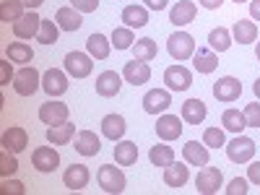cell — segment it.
Returning a JSON list of instances; mask_svg holds the SVG:
<instances>
[{
    "label": "cell",
    "mask_w": 260,
    "mask_h": 195,
    "mask_svg": "<svg viewBox=\"0 0 260 195\" xmlns=\"http://www.w3.org/2000/svg\"><path fill=\"white\" fill-rule=\"evenodd\" d=\"M76 136V125L73 122H62V125H52L47 127V141L52 146H65V143H71Z\"/></svg>",
    "instance_id": "cell-31"
},
{
    "label": "cell",
    "mask_w": 260,
    "mask_h": 195,
    "mask_svg": "<svg viewBox=\"0 0 260 195\" xmlns=\"http://www.w3.org/2000/svg\"><path fill=\"white\" fill-rule=\"evenodd\" d=\"M252 91H255V99H257V102H260V78H257V81H255V86H252Z\"/></svg>",
    "instance_id": "cell-52"
},
{
    "label": "cell",
    "mask_w": 260,
    "mask_h": 195,
    "mask_svg": "<svg viewBox=\"0 0 260 195\" xmlns=\"http://www.w3.org/2000/svg\"><path fill=\"white\" fill-rule=\"evenodd\" d=\"M203 143H206L208 148H221V146H226L224 130H221V127H206V130H203Z\"/></svg>",
    "instance_id": "cell-41"
},
{
    "label": "cell",
    "mask_w": 260,
    "mask_h": 195,
    "mask_svg": "<svg viewBox=\"0 0 260 195\" xmlns=\"http://www.w3.org/2000/svg\"><path fill=\"white\" fill-rule=\"evenodd\" d=\"M39 120L45 122V125H62V122H68V104H62V102H45L39 107Z\"/></svg>",
    "instance_id": "cell-12"
},
{
    "label": "cell",
    "mask_w": 260,
    "mask_h": 195,
    "mask_svg": "<svg viewBox=\"0 0 260 195\" xmlns=\"http://www.w3.org/2000/svg\"><path fill=\"white\" fill-rule=\"evenodd\" d=\"M73 8L81 11V13H94L99 8V0H71Z\"/></svg>",
    "instance_id": "cell-46"
},
{
    "label": "cell",
    "mask_w": 260,
    "mask_h": 195,
    "mask_svg": "<svg viewBox=\"0 0 260 195\" xmlns=\"http://www.w3.org/2000/svg\"><path fill=\"white\" fill-rule=\"evenodd\" d=\"M89 180H91V172H89L86 164H71L68 169H65V175H62V185L68 187L71 192L83 190L86 185H89Z\"/></svg>",
    "instance_id": "cell-11"
},
{
    "label": "cell",
    "mask_w": 260,
    "mask_h": 195,
    "mask_svg": "<svg viewBox=\"0 0 260 195\" xmlns=\"http://www.w3.org/2000/svg\"><path fill=\"white\" fill-rule=\"evenodd\" d=\"M159 55V47H156V42L151 39V37H143V39H136V45H133V57L136 60H143V62H151Z\"/></svg>",
    "instance_id": "cell-34"
},
{
    "label": "cell",
    "mask_w": 260,
    "mask_h": 195,
    "mask_svg": "<svg viewBox=\"0 0 260 195\" xmlns=\"http://www.w3.org/2000/svg\"><path fill=\"white\" fill-rule=\"evenodd\" d=\"M0 192L3 195H24L26 192V187H24V182H18V180H8V177H3V185H0Z\"/></svg>",
    "instance_id": "cell-43"
},
{
    "label": "cell",
    "mask_w": 260,
    "mask_h": 195,
    "mask_svg": "<svg viewBox=\"0 0 260 195\" xmlns=\"http://www.w3.org/2000/svg\"><path fill=\"white\" fill-rule=\"evenodd\" d=\"M73 148L81 156H96L102 143H99V136L94 133V130H78L76 138H73Z\"/></svg>",
    "instance_id": "cell-17"
},
{
    "label": "cell",
    "mask_w": 260,
    "mask_h": 195,
    "mask_svg": "<svg viewBox=\"0 0 260 195\" xmlns=\"http://www.w3.org/2000/svg\"><path fill=\"white\" fill-rule=\"evenodd\" d=\"M224 185V175H221V169L219 167H203L198 172V177H195V187H198L201 195H213V192H219V187Z\"/></svg>",
    "instance_id": "cell-6"
},
{
    "label": "cell",
    "mask_w": 260,
    "mask_h": 195,
    "mask_svg": "<svg viewBox=\"0 0 260 195\" xmlns=\"http://www.w3.org/2000/svg\"><path fill=\"white\" fill-rule=\"evenodd\" d=\"M125 130H127V125H125V117L122 115H104V120H102V136L104 138L122 141Z\"/></svg>",
    "instance_id": "cell-28"
},
{
    "label": "cell",
    "mask_w": 260,
    "mask_h": 195,
    "mask_svg": "<svg viewBox=\"0 0 260 195\" xmlns=\"http://www.w3.org/2000/svg\"><path fill=\"white\" fill-rule=\"evenodd\" d=\"M57 34H60L57 21L42 18V26H39V34H37V42H39V45H55V42H57Z\"/></svg>",
    "instance_id": "cell-38"
},
{
    "label": "cell",
    "mask_w": 260,
    "mask_h": 195,
    "mask_svg": "<svg viewBox=\"0 0 260 195\" xmlns=\"http://www.w3.org/2000/svg\"><path fill=\"white\" fill-rule=\"evenodd\" d=\"M250 16L252 21H260V0H250Z\"/></svg>",
    "instance_id": "cell-49"
},
{
    "label": "cell",
    "mask_w": 260,
    "mask_h": 195,
    "mask_svg": "<svg viewBox=\"0 0 260 195\" xmlns=\"http://www.w3.org/2000/svg\"><path fill=\"white\" fill-rule=\"evenodd\" d=\"M120 21L130 29H143L148 24V8L146 6H125L120 13Z\"/></svg>",
    "instance_id": "cell-25"
},
{
    "label": "cell",
    "mask_w": 260,
    "mask_h": 195,
    "mask_svg": "<svg viewBox=\"0 0 260 195\" xmlns=\"http://www.w3.org/2000/svg\"><path fill=\"white\" fill-rule=\"evenodd\" d=\"M96 94L104 96V99H110V96H117L120 89H122V76L115 73V71H104L96 76Z\"/></svg>",
    "instance_id": "cell-16"
},
{
    "label": "cell",
    "mask_w": 260,
    "mask_h": 195,
    "mask_svg": "<svg viewBox=\"0 0 260 195\" xmlns=\"http://www.w3.org/2000/svg\"><path fill=\"white\" fill-rule=\"evenodd\" d=\"M245 120H247V127H260V102L257 99L245 107Z\"/></svg>",
    "instance_id": "cell-42"
},
{
    "label": "cell",
    "mask_w": 260,
    "mask_h": 195,
    "mask_svg": "<svg viewBox=\"0 0 260 195\" xmlns=\"http://www.w3.org/2000/svg\"><path fill=\"white\" fill-rule=\"evenodd\" d=\"M192 68L198 73H213L219 68V57H216V52L211 47H198L192 55Z\"/></svg>",
    "instance_id": "cell-27"
},
{
    "label": "cell",
    "mask_w": 260,
    "mask_h": 195,
    "mask_svg": "<svg viewBox=\"0 0 260 195\" xmlns=\"http://www.w3.org/2000/svg\"><path fill=\"white\" fill-rule=\"evenodd\" d=\"M213 96L219 102H224V104H232V102H237L242 96V83L234 76H224V78H219L213 83Z\"/></svg>",
    "instance_id": "cell-10"
},
{
    "label": "cell",
    "mask_w": 260,
    "mask_h": 195,
    "mask_svg": "<svg viewBox=\"0 0 260 195\" xmlns=\"http://www.w3.org/2000/svg\"><path fill=\"white\" fill-rule=\"evenodd\" d=\"M206 115H208V110H206V102L203 99H187L182 104V120L187 125H201L206 120Z\"/></svg>",
    "instance_id": "cell-29"
},
{
    "label": "cell",
    "mask_w": 260,
    "mask_h": 195,
    "mask_svg": "<svg viewBox=\"0 0 260 195\" xmlns=\"http://www.w3.org/2000/svg\"><path fill=\"white\" fill-rule=\"evenodd\" d=\"M226 156H229L234 164H247V161H252V156H255V141L237 133V136L226 143Z\"/></svg>",
    "instance_id": "cell-4"
},
{
    "label": "cell",
    "mask_w": 260,
    "mask_h": 195,
    "mask_svg": "<svg viewBox=\"0 0 260 195\" xmlns=\"http://www.w3.org/2000/svg\"><path fill=\"white\" fill-rule=\"evenodd\" d=\"M255 57H257V62H260V42H255Z\"/></svg>",
    "instance_id": "cell-53"
},
{
    "label": "cell",
    "mask_w": 260,
    "mask_h": 195,
    "mask_svg": "<svg viewBox=\"0 0 260 195\" xmlns=\"http://www.w3.org/2000/svg\"><path fill=\"white\" fill-rule=\"evenodd\" d=\"M6 57L11 62H21V65H29L34 60V52L31 47L26 45V42H11V45L6 47Z\"/></svg>",
    "instance_id": "cell-33"
},
{
    "label": "cell",
    "mask_w": 260,
    "mask_h": 195,
    "mask_svg": "<svg viewBox=\"0 0 260 195\" xmlns=\"http://www.w3.org/2000/svg\"><path fill=\"white\" fill-rule=\"evenodd\" d=\"M0 146L6 151H13V154H21V151H26V146H29V133L18 125H11L3 133V138H0Z\"/></svg>",
    "instance_id": "cell-15"
},
{
    "label": "cell",
    "mask_w": 260,
    "mask_h": 195,
    "mask_svg": "<svg viewBox=\"0 0 260 195\" xmlns=\"http://www.w3.org/2000/svg\"><path fill=\"white\" fill-rule=\"evenodd\" d=\"M86 52H89L94 60H107L112 52V39H107L104 34H91L89 39H86Z\"/></svg>",
    "instance_id": "cell-26"
},
{
    "label": "cell",
    "mask_w": 260,
    "mask_h": 195,
    "mask_svg": "<svg viewBox=\"0 0 260 195\" xmlns=\"http://www.w3.org/2000/svg\"><path fill=\"white\" fill-rule=\"evenodd\" d=\"M136 161H138V146L133 141H117V146H115V164L133 167Z\"/></svg>",
    "instance_id": "cell-30"
},
{
    "label": "cell",
    "mask_w": 260,
    "mask_h": 195,
    "mask_svg": "<svg viewBox=\"0 0 260 195\" xmlns=\"http://www.w3.org/2000/svg\"><path fill=\"white\" fill-rule=\"evenodd\" d=\"M55 21L62 31H78L83 26V18H81V11H76L73 6H65V8H57L55 13Z\"/></svg>",
    "instance_id": "cell-24"
},
{
    "label": "cell",
    "mask_w": 260,
    "mask_h": 195,
    "mask_svg": "<svg viewBox=\"0 0 260 195\" xmlns=\"http://www.w3.org/2000/svg\"><path fill=\"white\" fill-rule=\"evenodd\" d=\"M221 125L229 130V133H242V130L247 127V120H245V112L240 110H224L221 112Z\"/></svg>",
    "instance_id": "cell-36"
},
{
    "label": "cell",
    "mask_w": 260,
    "mask_h": 195,
    "mask_svg": "<svg viewBox=\"0 0 260 195\" xmlns=\"http://www.w3.org/2000/svg\"><path fill=\"white\" fill-rule=\"evenodd\" d=\"M164 83H167L169 91H187L192 86V73L185 65H169L164 71Z\"/></svg>",
    "instance_id": "cell-9"
},
{
    "label": "cell",
    "mask_w": 260,
    "mask_h": 195,
    "mask_svg": "<svg viewBox=\"0 0 260 195\" xmlns=\"http://www.w3.org/2000/svg\"><path fill=\"white\" fill-rule=\"evenodd\" d=\"M187 180H190L187 161H172L169 167H164V185L167 187H182Z\"/></svg>",
    "instance_id": "cell-23"
},
{
    "label": "cell",
    "mask_w": 260,
    "mask_h": 195,
    "mask_svg": "<svg viewBox=\"0 0 260 195\" xmlns=\"http://www.w3.org/2000/svg\"><path fill=\"white\" fill-rule=\"evenodd\" d=\"M232 31L229 29H224V26H216V29H211V34H208V45H211V50L213 52H226L229 47H232Z\"/></svg>",
    "instance_id": "cell-35"
},
{
    "label": "cell",
    "mask_w": 260,
    "mask_h": 195,
    "mask_svg": "<svg viewBox=\"0 0 260 195\" xmlns=\"http://www.w3.org/2000/svg\"><path fill=\"white\" fill-rule=\"evenodd\" d=\"M247 180H242V177H234L232 182H229V187H226V195H247Z\"/></svg>",
    "instance_id": "cell-44"
},
{
    "label": "cell",
    "mask_w": 260,
    "mask_h": 195,
    "mask_svg": "<svg viewBox=\"0 0 260 195\" xmlns=\"http://www.w3.org/2000/svg\"><path fill=\"white\" fill-rule=\"evenodd\" d=\"M21 3H24V8H29V11H37L45 0H21Z\"/></svg>",
    "instance_id": "cell-51"
},
{
    "label": "cell",
    "mask_w": 260,
    "mask_h": 195,
    "mask_svg": "<svg viewBox=\"0 0 260 195\" xmlns=\"http://www.w3.org/2000/svg\"><path fill=\"white\" fill-rule=\"evenodd\" d=\"M182 159L190 164V167H206L211 161V154H208V146L206 143H198V141H187L182 146Z\"/></svg>",
    "instance_id": "cell-19"
},
{
    "label": "cell",
    "mask_w": 260,
    "mask_h": 195,
    "mask_svg": "<svg viewBox=\"0 0 260 195\" xmlns=\"http://www.w3.org/2000/svg\"><path fill=\"white\" fill-rule=\"evenodd\" d=\"M148 161L154 164V167H169L172 161H175V148L167 146V141H161V143H156V146H151Z\"/></svg>",
    "instance_id": "cell-32"
},
{
    "label": "cell",
    "mask_w": 260,
    "mask_h": 195,
    "mask_svg": "<svg viewBox=\"0 0 260 195\" xmlns=\"http://www.w3.org/2000/svg\"><path fill=\"white\" fill-rule=\"evenodd\" d=\"M195 13H198V6L192 0H177V6H172L169 11V21L175 26H187L195 21Z\"/></svg>",
    "instance_id": "cell-20"
},
{
    "label": "cell",
    "mask_w": 260,
    "mask_h": 195,
    "mask_svg": "<svg viewBox=\"0 0 260 195\" xmlns=\"http://www.w3.org/2000/svg\"><path fill=\"white\" fill-rule=\"evenodd\" d=\"M13 76H16V73H13V68H11V60H8V57L0 60V86H8Z\"/></svg>",
    "instance_id": "cell-45"
},
{
    "label": "cell",
    "mask_w": 260,
    "mask_h": 195,
    "mask_svg": "<svg viewBox=\"0 0 260 195\" xmlns=\"http://www.w3.org/2000/svg\"><path fill=\"white\" fill-rule=\"evenodd\" d=\"M42 89H45V94L50 99L55 96H62L65 91H68V73H62L57 68H50L42 73Z\"/></svg>",
    "instance_id": "cell-8"
},
{
    "label": "cell",
    "mask_w": 260,
    "mask_h": 195,
    "mask_svg": "<svg viewBox=\"0 0 260 195\" xmlns=\"http://www.w3.org/2000/svg\"><path fill=\"white\" fill-rule=\"evenodd\" d=\"M156 136L161 141H177L182 136V120L177 115H161L156 120Z\"/></svg>",
    "instance_id": "cell-18"
},
{
    "label": "cell",
    "mask_w": 260,
    "mask_h": 195,
    "mask_svg": "<svg viewBox=\"0 0 260 195\" xmlns=\"http://www.w3.org/2000/svg\"><path fill=\"white\" fill-rule=\"evenodd\" d=\"M169 104H172V94L167 89H151L143 94V110L148 115H164Z\"/></svg>",
    "instance_id": "cell-13"
},
{
    "label": "cell",
    "mask_w": 260,
    "mask_h": 195,
    "mask_svg": "<svg viewBox=\"0 0 260 195\" xmlns=\"http://www.w3.org/2000/svg\"><path fill=\"white\" fill-rule=\"evenodd\" d=\"M143 3H146V8H148V11H164L169 0H143Z\"/></svg>",
    "instance_id": "cell-48"
},
{
    "label": "cell",
    "mask_w": 260,
    "mask_h": 195,
    "mask_svg": "<svg viewBox=\"0 0 260 195\" xmlns=\"http://www.w3.org/2000/svg\"><path fill=\"white\" fill-rule=\"evenodd\" d=\"M39 26H42V18H39L34 11H26V13L13 24V34H16L18 39H31V37L39 34Z\"/></svg>",
    "instance_id": "cell-21"
},
{
    "label": "cell",
    "mask_w": 260,
    "mask_h": 195,
    "mask_svg": "<svg viewBox=\"0 0 260 195\" xmlns=\"http://www.w3.org/2000/svg\"><path fill=\"white\" fill-rule=\"evenodd\" d=\"M122 78H125L130 86H143V83H148V81H151V68H148V62L133 57L130 62H125Z\"/></svg>",
    "instance_id": "cell-14"
},
{
    "label": "cell",
    "mask_w": 260,
    "mask_h": 195,
    "mask_svg": "<svg viewBox=\"0 0 260 195\" xmlns=\"http://www.w3.org/2000/svg\"><path fill=\"white\" fill-rule=\"evenodd\" d=\"M198 3H201L203 8H208V11H216V8H221L224 0H198Z\"/></svg>",
    "instance_id": "cell-50"
},
{
    "label": "cell",
    "mask_w": 260,
    "mask_h": 195,
    "mask_svg": "<svg viewBox=\"0 0 260 195\" xmlns=\"http://www.w3.org/2000/svg\"><path fill=\"white\" fill-rule=\"evenodd\" d=\"M232 39L237 42V45H252V42H257V24H255V21H250V18L234 21Z\"/></svg>",
    "instance_id": "cell-22"
},
{
    "label": "cell",
    "mask_w": 260,
    "mask_h": 195,
    "mask_svg": "<svg viewBox=\"0 0 260 195\" xmlns=\"http://www.w3.org/2000/svg\"><path fill=\"white\" fill-rule=\"evenodd\" d=\"M167 50H169L172 60L185 62V60H190L195 55V39L187 31H175V34L167 39Z\"/></svg>",
    "instance_id": "cell-3"
},
{
    "label": "cell",
    "mask_w": 260,
    "mask_h": 195,
    "mask_svg": "<svg viewBox=\"0 0 260 195\" xmlns=\"http://www.w3.org/2000/svg\"><path fill=\"white\" fill-rule=\"evenodd\" d=\"M18 172V159H16V154L13 151H0V177H11V175H16Z\"/></svg>",
    "instance_id": "cell-40"
},
{
    "label": "cell",
    "mask_w": 260,
    "mask_h": 195,
    "mask_svg": "<svg viewBox=\"0 0 260 195\" xmlns=\"http://www.w3.org/2000/svg\"><path fill=\"white\" fill-rule=\"evenodd\" d=\"M247 180L255 182V185H260V161H250V167H247Z\"/></svg>",
    "instance_id": "cell-47"
},
{
    "label": "cell",
    "mask_w": 260,
    "mask_h": 195,
    "mask_svg": "<svg viewBox=\"0 0 260 195\" xmlns=\"http://www.w3.org/2000/svg\"><path fill=\"white\" fill-rule=\"evenodd\" d=\"M24 13L26 11H24L21 0H3V3H0V21H3V24H16Z\"/></svg>",
    "instance_id": "cell-37"
},
{
    "label": "cell",
    "mask_w": 260,
    "mask_h": 195,
    "mask_svg": "<svg viewBox=\"0 0 260 195\" xmlns=\"http://www.w3.org/2000/svg\"><path fill=\"white\" fill-rule=\"evenodd\" d=\"M234 3H247V0H234Z\"/></svg>",
    "instance_id": "cell-54"
},
{
    "label": "cell",
    "mask_w": 260,
    "mask_h": 195,
    "mask_svg": "<svg viewBox=\"0 0 260 195\" xmlns=\"http://www.w3.org/2000/svg\"><path fill=\"white\" fill-rule=\"evenodd\" d=\"M31 164L37 172H42V175H50V172H55L60 167V154L52 148V146H39L31 151Z\"/></svg>",
    "instance_id": "cell-7"
},
{
    "label": "cell",
    "mask_w": 260,
    "mask_h": 195,
    "mask_svg": "<svg viewBox=\"0 0 260 195\" xmlns=\"http://www.w3.org/2000/svg\"><path fill=\"white\" fill-rule=\"evenodd\" d=\"M110 39H112L115 50H133V45H136V34L130 26H117Z\"/></svg>",
    "instance_id": "cell-39"
},
{
    "label": "cell",
    "mask_w": 260,
    "mask_h": 195,
    "mask_svg": "<svg viewBox=\"0 0 260 195\" xmlns=\"http://www.w3.org/2000/svg\"><path fill=\"white\" fill-rule=\"evenodd\" d=\"M96 182H99V187H102L104 192H110V195H120V192L125 190V185H127V180H125V175H122L120 164H117V167H115V164L99 167Z\"/></svg>",
    "instance_id": "cell-2"
},
{
    "label": "cell",
    "mask_w": 260,
    "mask_h": 195,
    "mask_svg": "<svg viewBox=\"0 0 260 195\" xmlns=\"http://www.w3.org/2000/svg\"><path fill=\"white\" fill-rule=\"evenodd\" d=\"M42 89V76L34 65H24L21 71H16L13 76V91L18 96H34Z\"/></svg>",
    "instance_id": "cell-1"
},
{
    "label": "cell",
    "mask_w": 260,
    "mask_h": 195,
    "mask_svg": "<svg viewBox=\"0 0 260 195\" xmlns=\"http://www.w3.org/2000/svg\"><path fill=\"white\" fill-rule=\"evenodd\" d=\"M94 71V57L89 52H68L65 55V73H68L71 78H86Z\"/></svg>",
    "instance_id": "cell-5"
}]
</instances>
